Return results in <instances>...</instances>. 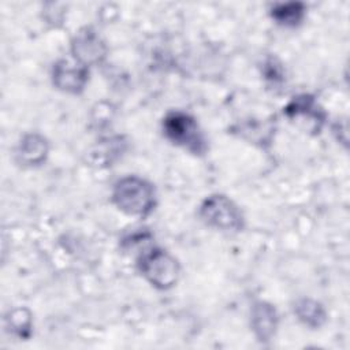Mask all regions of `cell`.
<instances>
[{"label":"cell","mask_w":350,"mask_h":350,"mask_svg":"<svg viewBox=\"0 0 350 350\" xmlns=\"http://www.w3.org/2000/svg\"><path fill=\"white\" fill-rule=\"evenodd\" d=\"M112 202L126 215L145 217L156 206L154 187L141 176L126 175L113 185Z\"/></svg>","instance_id":"cell-1"},{"label":"cell","mask_w":350,"mask_h":350,"mask_svg":"<svg viewBox=\"0 0 350 350\" xmlns=\"http://www.w3.org/2000/svg\"><path fill=\"white\" fill-rule=\"evenodd\" d=\"M161 127L164 137L174 145L180 146L196 156L206 153L208 141L205 134L200 129L196 118L190 113L179 109L170 111L163 118Z\"/></svg>","instance_id":"cell-2"},{"label":"cell","mask_w":350,"mask_h":350,"mask_svg":"<svg viewBox=\"0 0 350 350\" xmlns=\"http://www.w3.org/2000/svg\"><path fill=\"white\" fill-rule=\"evenodd\" d=\"M137 264L142 276L159 290L174 287L180 276L178 260L161 247H146L139 253Z\"/></svg>","instance_id":"cell-3"},{"label":"cell","mask_w":350,"mask_h":350,"mask_svg":"<svg viewBox=\"0 0 350 350\" xmlns=\"http://www.w3.org/2000/svg\"><path fill=\"white\" fill-rule=\"evenodd\" d=\"M201 220L216 230L238 232L245 227V216L241 208L224 194H211L200 205Z\"/></svg>","instance_id":"cell-4"},{"label":"cell","mask_w":350,"mask_h":350,"mask_svg":"<svg viewBox=\"0 0 350 350\" xmlns=\"http://www.w3.org/2000/svg\"><path fill=\"white\" fill-rule=\"evenodd\" d=\"M284 115L291 122L305 123L306 130L319 133L325 122V112L310 94H298L293 97L283 108Z\"/></svg>","instance_id":"cell-5"},{"label":"cell","mask_w":350,"mask_h":350,"mask_svg":"<svg viewBox=\"0 0 350 350\" xmlns=\"http://www.w3.org/2000/svg\"><path fill=\"white\" fill-rule=\"evenodd\" d=\"M89 79V67L77 62L72 63L66 59H60L53 64L52 82L53 85L66 93H81Z\"/></svg>","instance_id":"cell-6"},{"label":"cell","mask_w":350,"mask_h":350,"mask_svg":"<svg viewBox=\"0 0 350 350\" xmlns=\"http://www.w3.org/2000/svg\"><path fill=\"white\" fill-rule=\"evenodd\" d=\"M71 52L77 62L89 67L104 59L107 48L97 31L92 27H85L75 34L71 42Z\"/></svg>","instance_id":"cell-7"},{"label":"cell","mask_w":350,"mask_h":350,"mask_svg":"<svg viewBox=\"0 0 350 350\" xmlns=\"http://www.w3.org/2000/svg\"><path fill=\"white\" fill-rule=\"evenodd\" d=\"M278 312L273 305L265 301H257L250 310V324L256 338L260 342H268L273 338L278 328Z\"/></svg>","instance_id":"cell-8"},{"label":"cell","mask_w":350,"mask_h":350,"mask_svg":"<svg viewBox=\"0 0 350 350\" xmlns=\"http://www.w3.org/2000/svg\"><path fill=\"white\" fill-rule=\"evenodd\" d=\"M49 152L48 141L37 133L26 134L18 148H16V159L23 165L36 167L45 161Z\"/></svg>","instance_id":"cell-9"},{"label":"cell","mask_w":350,"mask_h":350,"mask_svg":"<svg viewBox=\"0 0 350 350\" xmlns=\"http://www.w3.org/2000/svg\"><path fill=\"white\" fill-rule=\"evenodd\" d=\"M294 314L301 323L314 329L320 328L327 320L324 306L312 298L297 299L294 304Z\"/></svg>","instance_id":"cell-10"},{"label":"cell","mask_w":350,"mask_h":350,"mask_svg":"<svg viewBox=\"0 0 350 350\" xmlns=\"http://www.w3.org/2000/svg\"><path fill=\"white\" fill-rule=\"evenodd\" d=\"M306 14V5L299 1L276 3L271 7V18L280 26L295 27L298 26Z\"/></svg>","instance_id":"cell-11"},{"label":"cell","mask_w":350,"mask_h":350,"mask_svg":"<svg viewBox=\"0 0 350 350\" xmlns=\"http://www.w3.org/2000/svg\"><path fill=\"white\" fill-rule=\"evenodd\" d=\"M8 327L12 329V332H15L19 338H25L27 339L31 334V316L29 313L27 309H14L12 312H10L8 317Z\"/></svg>","instance_id":"cell-12"},{"label":"cell","mask_w":350,"mask_h":350,"mask_svg":"<svg viewBox=\"0 0 350 350\" xmlns=\"http://www.w3.org/2000/svg\"><path fill=\"white\" fill-rule=\"evenodd\" d=\"M282 77H283V74H282L280 66L276 64L273 59L268 60L265 63V78L271 79L273 83H276V82L282 81Z\"/></svg>","instance_id":"cell-13"}]
</instances>
